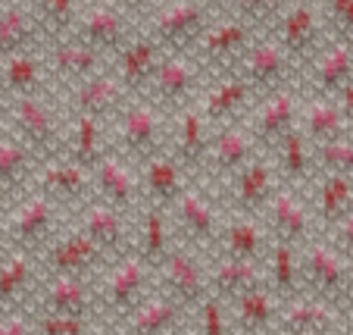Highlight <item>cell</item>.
Masks as SVG:
<instances>
[{
  "instance_id": "6da1fadb",
  "label": "cell",
  "mask_w": 353,
  "mask_h": 335,
  "mask_svg": "<svg viewBox=\"0 0 353 335\" xmlns=\"http://www.w3.org/2000/svg\"><path fill=\"white\" fill-rule=\"evenodd\" d=\"M207 28H210V19L203 3L200 0H179V3H172L169 10H163L157 16L154 35H157V44L181 47V44L200 41Z\"/></svg>"
},
{
  "instance_id": "7a4b0ae2",
  "label": "cell",
  "mask_w": 353,
  "mask_h": 335,
  "mask_svg": "<svg viewBox=\"0 0 353 335\" xmlns=\"http://www.w3.org/2000/svg\"><path fill=\"white\" fill-rule=\"evenodd\" d=\"M319 35H322L319 16H316L310 7H294L291 13H281V19H279V47L288 57L316 50Z\"/></svg>"
},
{
  "instance_id": "3957f363",
  "label": "cell",
  "mask_w": 353,
  "mask_h": 335,
  "mask_svg": "<svg viewBox=\"0 0 353 335\" xmlns=\"http://www.w3.org/2000/svg\"><path fill=\"white\" fill-rule=\"evenodd\" d=\"M81 35H85V44L94 47V50H100V47H119L125 41V19L116 10L100 7L85 16Z\"/></svg>"
},
{
  "instance_id": "277c9868",
  "label": "cell",
  "mask_w": 353,
  "mask_h": 335,
  "mask_svg": "<svg viewBox=\"0 0 353 335\" xmlns=\"http://www.w3.org/2000/svg\"><path fill=\"white\" fill-rule=\"evenodd\" d=\"M250 32H254V28L247 26V22L228 19L216 28H207L203 38H200V44H203L207 57H213V60H225L228 54H241V50H244L247 41H250Z\"/></svg>"
},
{
  "instance_id": "5b68a950",
  "label": "cell",
  "mask_w": 353,
  "mask_h": 335,
  "mask_svg": "<svg viewBox=\"0 0 353 335\" xmlns=\"http://www.w3.org/2000/svg\"><path fill=\"white\" fill-rule=\"evenodd\" d=\"M179 320V301L175 298H154L134 314V335H166Z\"/></svg>"
},
{
  "instance_id": "8992f818",
  "label": "cell",
  "mask_w": 353,
  "mask_h": 335,
  "mask_svg": "<svg viewBox=\"0 0 353 335\" xmlns=\"http://www.w3.org/2000/svg\"><path fill=\"white\" fill-rule=\"evenodd\" d=\"M307 273H310V279L316 282V289L328 291V295H332V291H338L341 285H344V279H347L344 260H341L334 251H328V248H316L313 254H310Z\"/></svg>"
},
{
  "instance_id": "52a82bcc",
  "label": "cell",
  "mask_w": 353,
  "mask_h": 335,
  "mask_svg": "<svg viewBox=\"0 0 353 335\" xmlns=\"http://www.w3.org/2000/svg\"><path fill=\"white\" fill-rule=\"evenodd\" d=\"M350 75H353V44L338 41V44L328 47L319 63V85L344 88V85H350Z\"/></svg>"
},
{
  "instance_id": "ba28073f",
  "label": "cell",
  "mask_w": 353,
  "mask_h": 335,
  "mask_svg": "<svg viewBox=\"0 0 353 335\" xmlns=\"http://www.w3.org/2000/svg\"><path fill=\"white\" fill-rule=\"evenodd\" d=\"M88 307V295L85 285L72 276H60V279L50 285V295H47V314H75L85 316Z\"/></svg>"
},
{
  "instance_id": "9c48e42d",
  "label": "cell",
  "mask_w": 353,
  "mask_h": 335,
  "mask_svg": "<svg viewBox=\"0 0 353 335\" xmlns=\"http://www.w3.org/2000/svg\"><path fill=\"white\" fill-rule=\"evenodd\" d=\"M238 320L247 332H266L275 323V304L266 291H244L241 295V307H238Z\"/></svg>"
},
{
  "instance_id": "30bf717a",
  "label": "cell",
  "mask_w": 353,
  "mask_h": 335,
  "mask_svg": "<svg viewBox=\"0 0 353 335\" xmlns=\"http://www.w3.org/2000/svg\"><path fill=\"white\" fill-rule=\"evenodd\" d=\"M38 19H32V13L26 10H7L0 13V54H13L19 47L28 44V38L34 35Z\"/></svg>"
},
{
  "instance_id": "8fae6325",
  "label": "cell",
  "mask_w": 353,
  "mask_h": 335,
  "mask_svg": "<svg viewBox=\"0 0 353 335\" xmlns=\"http://www.w3.org/2000/svg\"><path fill=\"white\" fill-rule=\"evenodd\" d=\"M288 332H325L332 326V310L322 301H300L285 314Z\"/></svg>"
},
{
  "instance_id": "7c38bea8",
  "label": "cell",
  "mask_w": 353,
  "mask_h": 335,
  "mask_svg": "<svg viewBox=\"0 0 353 335\" xmlns=\"http://www.w3.org/2000/svg\"><path fill=\"white\" fill-rule=\"evenodd\" d=\"M288 63V54L279 44H256L247 57V73L256 82H275Z\"/></svg>"
},
{
  "instance_id": "4fadbf2b",
  "label": "cell",
  "mask_w": 353,
  "mask_h": 335,
  "mask_svg": "<svg viewBox=\"0 0 353 335\" xmlns=\"http://www.w3.org/2000/svg\"><path fill=\"white\" fill-rule=\"evenodd\" d=\"M203 295V276L185 257H175L172 260V298L175 301H197Z\"/></svg>"
},
{
  "instance_id": "5bb4252c",
  "label": "cell",
  "mask_w": 353,
  "mask_h": 335,
  "mask_svg": "<svg viewBox=\"0 0 353 335\" xmlns=\"http://www.w3.org/2000/svg\"><path fill=\"white\" fill-rule=\"evenodd\" d=\"M141 285H144V273H141L138 267L119 269V273L110 279V285H107V301L113 304V307H128V304L138 298Z\"/></svg>"
},
{
  "instance_id": "9a60e30c",
  "label": "cell",
  "mask_w": 353,
  "mask_h": 335,
  "mask_svg": "<svg viewBox=\"0 0 353 335\" xmlns=\"http://www.w3.org/2000/svg\"><path fill=\"white\" fill-rule=\"evenodd\" d=\"M122 73L132 75V79H144V75H154L157 66V41H134L128 44L125 57H122Z\"/></svg>"
},
{
  "instance_id": "2e32d148",
  "label": "cell",
  "mask_w": 353,
  "mask_h": 335,
  "mask_svg": "<svg viewBox=\"0 0 353 335\" xmlns=\"http://www.w3.org/2000/svg\"><path fill=\"white\" fill-rule=\"evenodd\" d=\"M281 10H285V0H234V13L241 22L254 28L260 22H279Z\"/></svg>"
},
{
  "instance_id": "e0dca14e",
  "label": "cell",
  "mask_w": 353,
  "mask_h": 335,
  "mask_svg": "<svg viewBox=\"0 0 353 335\" xmlns=\"http://www.w3.org/2000/svg\"><path fill=\"white\" fill-rule=\"evenodd\" d=\"M94 63H97V50L94 47H88L85 41H79V44H63L60 50H57V66L63 69V73H88V69H94Z\"/></svg>"
},
{
  "instance_id": "ac0fdd59",
  "label": "cell",
  "mask_w": 353,
  "mask_h": 335,
  "mask_svg": "<svg viewBox=\"0 0 353 335\" xmlns=\"http://www.w3.org/2000/svg\"><path fill=\"white\" fill-rule=\"evenodd\" d=\"M350 179H347L344 173H334L332 179H328V185H325V213L332 216V220H344V213L350 210Z\"/></svg>"
},
{
  "instance_id": "d6986e66",
  "label": "cell",
  "mask_w": 353,
  "mask_h": 335,
  "mask_svg": "<svg viewBox=\"0 0 353 335\" xmlns=\"http://www.w3.org/2000/svg\"><path fill=\"white\" fill-rule=\"evenodd\" d=\"M38 22L63 32L75 22V0H38Z\"/></svg>"
},
{
  "instance_id": "ffe728a7",
  "label": "cell",
  "mask_w": 353,
  "mask_h": 335,
  "mask_svg": "<svg viewBox=\"0 0 353 335\" xmlns=\"http://www.w3.org/2000/svg\"><path fill=\"white\" fill-rule=\"evenodd\" d=\"M97 257V251H94V245L88 242H79V245H66V248L57 254V267H60L63 276L69 273H79V269H85L88 263Z\"/></svg>"
},
{
  "instance_id": "44dd1931",
  "label": "cell",
  "mask_w": 353,
  "mask_h": 335,
  "mask_svg": "<svg viewBox=\"0 0 353 335\" xmlns=\"http://www.w3.org/2000/svg\"><path fill=\"white\" fill-rule=\"evenodd\" d=\"M325 13L341 41L353 44V0H325Z\"/></svg>"
},
{
  "instance_id": "7402d4cb",
  "label": "cell",
  "mask_w": 353,
  "mask_h": 335,
  "mask_svg": "<svg viewBox=\"0 0 353 335\" xmlns=\"http://www.w3.org/2000/svg\"><path fill=\"white\" fill-rule=\"evenodd\" d=\"M254 289V269L244 267V263H234V267H222L219 273V291L228 295H244V291Z\"/></svg>"
},
{
  "instance_id": "603a6c76",
  "label": "cell",
  "mask_w": 353,
  "mask_h": 335,
  "mask_svg": "<svg viewBox=\"0 0 353 335\" xmlns=\"http://www.w3.org/2000/svg\"><path fill=\"white\" fill-rule=\"evenodd\" d=\"M41 335H85V316L47 314L41 320Z\"/></svg>"
},
{
  "instance_id": "cb8c5ba5",
  "label": "cell",
  "mask_w": 353,
  "mask_h": 335,
  "mask_svg": "<svg viewBox=\"0 0 353 335\" xmlns=\"http://www.w3.org/2000/svg\"><path fill=\"white\" fill-rule=\"evenodd\" d=\"M310 119H313V128L322 135V138L334 141L341 135V128H344V116L338 113V110H332L328 104H316L313 113H310Z\"/></svg>"
},
{
  "instance_id": "d4e9b609",
  "label": "cell",
  "mask_w": 353,
  "mask_h": 335,
  "mask_svg": "<svg viewBox=\"0 0 353 335\" xmlns=\"http://www.w3.org/2000/svg\"><path fill=\"white\" fill-rule=\"evenodd\" d=\"M325 160L328 166L334 169V173H353V144H347V141H328L325 144Z\"/></svg>"
},
{
  "instance_id": "484cf974",
  "label": "cell",
  "mask_w": 353,
  "mask_h": 335,
  "mask_svg": "<svg viewBox=\"0 0 353 335\" xmlns=\"http://www.w3.org/2000/svg\"><path fill=\"white\" fill-rule=\"evenodd\" d=\"M26 279H28V269H26V263L22 260L3 269V273H0V301H3V298L19 295L22 285H26Z\"/></svg>"
},
{
  "instance_id": "4316f807",
  "label": "cell",
  "mask_w": 353,
  "mask_h": 335,
  "mask_svg": "<svg viewBox=\"0 0 353 335\" xmlns=\"http://www.w3.org/2000/svg\"><path fill=\"white\" fill-rule=\"evenodd\" d=\"M225 320H222L219 304H207L203 307V335H225Z\"/></svg>"
},
{
  "instance_id": "83f0119b",
  "label": "cell",
  "mask_w": 353,
  "mask_h": 335,
  "mask_svg": "<svg viewBox=\"0 0 353 335\" xmlns=\"http://www.w3.org/2000/svg\"><path fill=\"white\" fill-rule=\"evenodd\" d=\"M0 335H32V329H28V323L22 320V316H10V320H3V326H0Z\"/></svg>"
},
{
  "instance_id": "f1b7e54d",
  "label": "cell",
  "mask_w": 353,
  "mask_h": 335,
  "mask_svg": "<svg viewBox=\"0 0 353 335\" xmlns=\"http://www.w3.org/2000/svg\"><path fill=\"white\" fill-rule=\"evenodd\" d=\"M341 94H344V113H341V116L353 122V82H350V85L341 88Z\"/></svg>"
},
{
  "instance_id": "f546056e",
  "label": "cell",
  "mask_w": 353,
  "mask_h": 335,
  "mask_svg": "<svg viewBox=\"0 0 353 335\" xmlns=\"http://www.w3.org/2000/svg\"><path fill=\"white\" fill-rule=\"evenodd\" d=\"M341 242L347 248H353V216H344V226H341Z\"/></svg>"
},
{
  "instance_id": "4dcf8cb0",
  "label": "cell",
  "mask_w": 353,
  "mask_h": 335,
  "mask_svg": "<svg viewBox=\"0 0 353 335\" xmlns=\"http://www.w3.org/2000/svg\"><path fill=\"white\" fill-rule=\"evenodd\" d=\"M128 3H132V7H150L154 0H128Z\"/></svg>"
},
{
  "instance_id": "1f68e13d",
  "label": "cell",
  "mask_w": 353,
  "mask_h": 335,
  "mask_svg": "<svg viewBox=\"0 0 353 335\" xmlns=\"http://www.w3.org/2000/svg\"><path fill=\"white\" fill-rule=\"evenodd\" d=\"M288 335H319V332H288Z\"/></svg>"
},
{
  "instance_id": "d6a6232c",
  "label": "cell",
  "mask_w": 353,
  "mask_h": 335,
  "mask_svg": "<svg viewBox=\"0 0 353 335\" xmlns=\"http://www.w3.org/2000/svg\"><path fill=\"white\" fill-rule=\"evenodd\" d=\"M350 332H353V316H350Z\"/></svg>"
},
{
  "instance_id": "836d02e7",
  "label": "cell",
  "mask_w": 353,
  "mask_h": 335,
  "mask_svg": "<svg viewBox=\"0 0 353 335\" xmlns=\"http://www.w3.org/2000/svg\"><path fill=\"white\" fill-rule=\"evenodd\" d=\"M200 3H203V0H200ZM207 3H216V0H207Z\"/></svg>"
},
{
  "instance_id": "e575fe53",
  "label": "cell",
  "mask_w": 353,
  "mask_h": 335,
  "mask_svg": "<svg viewBox=\"0 0 353 335\" xmlns=\"http://www.w3.org/2000/svg\"><path fill=\"white\" fill-rule=\"evenodd\" d=\"M3 3H7V0H0V7H3Z\"/></svg>"
},
{
  "instance_id": "d590c367",
  "label": "cell",
  "mask_w": 353,
  "mask_h": 335,
  "mask_svg": "<svg viewBox=\"0 0 353 335\" xmlns=\"http://www.w3.org/2000/svg\"><path fill=\"white\" fill-rule=\"evenodd\" d=\"M166 335H179V332H166Z\"/></svg>"
}]
</instances>
